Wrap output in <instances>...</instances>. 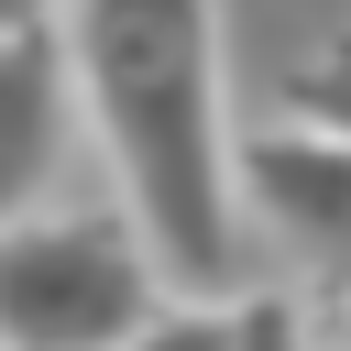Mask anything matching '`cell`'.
Listing matches in <instances>:
<instances>
[{
    "instance_id": "6da1fadb",
    "label": "cell",
    "mask_w": 351,
    "mask_h": 351,
    "mask_svg": "<svg viewBox=\"0 0 351 351\" xmlns=\"http://www.w3.org/2000/svg\"><path fill=\"white\" fill-rule=\"evenodd\" d=\"M77 110L121 176V219L143 230L165 296L230 307L241 285V143L219 99V11L208 0H66L55 22Z\"/></svg>"
},
{
    "instance_id": "277c9868",
    "label": "cell",
    "mask_w": 351,
    "mask_h": 351,
    "mask_svg": "<svg viewBox=\"0 0 351 351\" xmlns=\"http://www.w3.org/2000/svg\"><path fill=\"white\" fill-rule=\"evenodd\" d=\"M66 121H77V77H66V44L33 33V44H0V230L33 219L55 154H66Z\"/></svg>"
},
{
    "instance_id": "5b68a950",
    "label": "cell",
    "mask_w": 351,
    "mask_h": 351,
    "mask_svg": "<svg viewBox=\"0 0 351 351\" xmlns=\"http://www.w3.org/2000/svg\"><path fill=\"white\" fill-rule=\"evenodd\" d=\"M296 121L329 132V143H351V44H329L318 66H296Z\"/></svg>"
},
{
    "instance_id": "8992f818",
    "label": "cell",
    "mask_w": 351,
    "mask_h": 351,
    "mask_svg": "<svg viewBox=\"0 0 351 351\" xmlns=\"http://www.w3.org/2000/svg\"><path fill=\"white\" fill-rule=\"evenodd\" d=\"M121 351H230V307H197V296H165V318Z\"/></svg>"
},
{
    "instance_id": "3957f363",
    "label": "cell",
    "mask_w": 351,
    "mask_h": 351,
    "mask_svg": "<svg viewBox=\"0 0 351 351\" xmlns=\"http://www.w3.org/2000/svg\"><path fill=\"white\" fill-rule=\"evenodd\" d=\"M241 197L285 230V241H307L329 274H351V143H329V132H274V143H252L241 154Z\"/></svg>"
},
{
    "instance_id": "7a4b0ae2",
    "label": "cell",
    "mask_w": 351,
    "mask_h": 351,
    "mask_svg": "<svg viewBox=\"0 0 351 351\" xmlns=\"http://www.w3.org/2000/svg\"><path fill=\"white\" fill-rule=\"evenodd\" d=\"M165 318V274L132 219H11L0 230V351H121Z\"/></svg>"
},
{
    "instance_id": "52a82bcc",
    "label": "cell",
    "mask_w": 351,
    "mask_h": 351,
    "mask_svg": "<svg viewBox=\"0 0 351 351\" xmlns=\"http://www.w3.org/2000/svg\"><path fill=\"white\" fill-rule=\"evenodd\" d=\"M230 351H307V318L285 296H230Z\"/></svg>"
},
{
    "instance_id": "ba28073f",
    "label": "cell",
    "mask_w": 351,
    "mask_h": 351,
    "mask_svg": "<svg viewBox=\"0 0 351 351\" xmlns=\"http://www.w3.org/2000/svg\"><path fill=\"white\" fill-rule=\"evenodd\" d=\"M55 22H66V0H0V44H33Z\"/></svg>"
}]
</instances>
